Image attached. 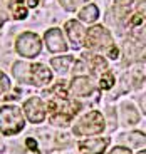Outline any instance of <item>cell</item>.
Returning a JSON list of instances; mask_svg holds the SVG:
<instances>
[{
	"label": "cell",
	"mask_w": 146,
	"mask_h": 154,
	"mask_svg": "<svg viewBox=\"0 0 146 154\" xmlns=\"http://www.w3.org/2000/svg\"><path fill=\"white\" fill-rule=\"evenodd\" d=\"M25 0H10L8 2V10L15 20H22L27 17V8H25Z\"/></svg>",
	"instance_id": "cell-14"
},
{
	"label": "cell",
	"mask_w": 146,
	"mask_h": 154,
	"mask_svg": "<svg viewBox=\"0 0 146 154\" xmlns=\"http://www.w3.org/2000/svg\"><path fill=\"white\" fill-rule=\"evenodd\" d=\"M12 74L19 82L30 85H46L52 81V74L44 64L15 62L12 67Z\"/></svg>",
	"instance_id": "cell-2"
},
{
	"label": "cell",
	"mask_w": 146,
	"mask_h": 154,
	"mask_svg": "<svg viewBox=\"0 0 146 154\" xmlns=\"http://www.w3.org/2000/svg\"><path fill=\"white\" fill-rule=\"evenodd\" d=\"M82 57H86V60H89V67H91V70L96 74L97 77L103 75L106 70H109L106 60H104L101 55H87L86 54V55H82Z\"/></svg>",
	"instance_id": "cell-13"
},
{
	"label": "cell",
	"mask_w": 146,
	"mask_h": 154,
	"mask_svg": "<svg viewBox=\"0 0 146 154\" xmlns=\"http://www.w3.org/2000/svg\"><path fill=\"white\" fill-rule=\"evenodd\" d=\"M24 111H25V116L29 117V121L34 124L42 122L44 117H46V109H44L42 100L39 99V97H30L29 100H25Z\"/></svg>",
	"instance_id": "cell-7"
},
{
	"label": "cell",
	"mask_w": 146,
	"mask_h": 154,
	"mask_svg": "<svg viewBox=\"0 0 146 154\" xmlns=\"http://www.w3.org/2000/svg\"><path fill=\"white\" fill-rule=\"evenodd\" d=\"M2 2H4V0H0V4H2Z\"/></svg>",
	"instance_id": "cell-30"
},
{
	"label": "cell",
	"mask_w": 146,
	"mask_h": 154,
	"mask_svg": "<svg viewBox=\"0 0 146 154\" xmlns=\"http://www.w3.org/2000/svg\"><path fill=\"white\" fill-rule=\"evenodd\" d=\"M109 154H131V151L128 147H123V146H116L114 149L111 151Z\"/></svg>",
	"instance_id": "cell-22"
},
{
	"label": "cell",
	"mask_w": 146,
	"mask_h": 154,
	"mask_svg": "<svg viewBox=\"0 0 146 154\" xmlns=\"http://www.w3.org/2000/svg\"><path fill=\"white\" fill-rule=\"evenodd\" d=\"M138 154H146V151H139V152Z\"/></svg>",
	"instance_id": "cell-29"
},
{
	"label": "cell",
	"mask_w": 146,
	"mask_h": 154,
	"mask_svg": "<svg viewBox=\"0 0 146 154\" xmlns=\"http://www.w3.org/2000/svg\"><path fill=\"white\" fill-rule=\"evenodd\" d=\"M109 139L108 137H96V139H86L79 143V151L82 154H103L108 147Z\"/></svg>",
	"instance_id": "cell-10"
},
{
	"label": "cell",
	"mask_w": 146,
	"mask_h": 154,
	"mask_svg": "<svg viewBox=\"0 0 146 154\" xmlns=\"http://www.w3.org/2000/svg\"><path fill=\"white\" fill-rule=\"evenodd\" d=\"M27 146L30 147L32 151H37V144H35V141H34L32 137H29V139H27Z\"/></svg>",
	"instance_id": "cell-24"
},
{
	"label": "cell",
	"mask_w": 146,
	"mask_h": 154,
	"mask_svg": "<svg viewBox=\"0 0 146 154\" xmlns=\"http://www.w3.org/2000/svg\"><path fill=\"white\" fill-rule=\"evenodd\" d=\"M124 55H126L128 60H141L146 55V45L141 42H136V40H128L124 44Z\"/></svg>",
	"instance_id": "cell-12"
},
{
	"label": "cell",
	"mask_w": 146,
	"mask_h": 154,
	"mask_svg": "<svg viewBox=\"0 0 146 154\" xmlns=\"http://www.w3.org/2000/svg\"><path fill=\"white\" fill-rule=\"evenodd\" d=\"M141 107H143V111L146 112V96L141 97Z\"/></svg>",
	"instance_id": "cell-28"
},
{
	"label": "cell",
	"mask_w": 146,
	"mask_h": 154,
	"mask_svg": "<svg viewBox=\"0 0 146 154\" xmlns=\"http://www.w3.org/2000/svg\"><path fill=\"white\" fill-rule=\"evenodd\" d=\"M121 117H123V122L126 126L136 124L139 121V114L133 104H123V107H121Z\"/></svg>",
	"instance_id": "cell-15"
},
{
	"label": "cell",
	"mask_w": 146,
	"mask_h": 154,
	"mask_svg": "<svg viewBox=\"0 0 146 154\" xmlns=\"http://www.w3.org/2000/svg\"><path fill=\"white\" fill-rule=\"evenodd\" d=\"M65 32H67L71 42H72V45L76 49H79L81 45L86 44V34L87 32L82 29V25L77 20H69V22L65 23Z\"/></svg>",
	"instance_id": "cell-9"
},
{
	"label": "cell",
	"mask_w": 146,
	"mask_h": 154,
	"mask_svg": "<svg viewBox=\"0 0 146 154\" xmlns=\"http://www.w3.org/2000/svg\"><path fill=\"white\" fill-rule=\"evenodd\" d=\"M74 62V59L71 57V55H65V57H56L50 60V64H52V67H54V70H57L59 74H65L67 70H69V66Z\"/></svg>",
	"instance_id": "cell-17"
},
{
	"label": "cell",
	"mask_w": 146,
	"mask_h": 154,
	"mask_svg": "<svg viewBox=\"0 0 146 154\" xmlns=\"http://www.w3.org/2000/svg\"><path fill=\"white\" fill-rule=\"evenodd\" d=\"M139 12H144L146 14V2H141V4H139Z\"/></svg>",
	"instance_id": "cell-27"
},
{
	"label": "cell",
	"mask_w": 146,
	"mask_h": 154,
	"mask_svg": "<svg viewBox=\"0 0 146 154\" xmlns=\"http://www.w3.org/2000/svg\"><path fill=\"white\" fill-rule=\"evenodd\" d=\"M25 126L24 114L15 106H5L0 109V132L5 136H12L20 132Z\"/></svg>",
	"instance_id": "cell-4"
},
{
	"label": "cell",
	"mask_w": 146,
	"mask_h": 154,
	"mask_svg": "<svg viewBox=\"0 0 146 154\" xmlns=\"http://www.w3.org/2000/svg\"><path fill=\"white\" fill-rule=\"evenodd\" d=\"M71 92L74 96H81V97H86V96H91V92L94 91V85H92V81L89 77H84V75H79V77H74L72 82H71Z\"/></svg>",
	"instance_id": "cell-11"
},
{
	"label": "cell",
	"mask_w": 146,
	"mask_h": 154,
	"mask_svg": "<svg viewBox=\"0 0 146 154\" xmlns=\"http://www.w3.org/2000/svg\"><path fill=\"white\" fill-rule=\"evenodd\" d=\"M42 0H25V4H27V7H30V8H34V7H37L39 4H40Z\"/></svg>",
	"instance_id": "cell-23"
},
{
	"label": "cell",
	"mask_w": 146,
	"mask_h": 154,
	"mask_svg": "<svg viewBox=\"0 0 146 154\" xmlns=\"http://www.w3.org/2000/svg\"><path fill=\"white\" fill-rule=\"evenodd\" d=\"M15 47H17V52L20 55H24V57H35L40 52V49H42V44H40V38H39L37 34L24 32L17 38Z\"/></svg>",
	"instance_id": "cell-6"
},
{
	"label": "cell",
	"mask_w": 146,
	"mask_h": 154,
	"mask_svg": "<svg viewBox=\"0 0 146 154\" xmlns=\"http://www.w3.org/2000/svg\"><path fill=\"white\" fill-rule=\"evenodd\" d=\"M59 2H61V5L65 8V10L74 12V10H77L79 5L84 4V2H87V0H59Z\"/></svg>",
	"instance_id": "cell-21"
},
{
	"label": "cell",
	"mask_w": 146,
	"mask_h": 154,
	"mask_svg": "<svg viewBox=\"0 0 146 154\" xmlns=\"http://www.w3.org/2000/svg\"><path fill=\"white\" fill-rule=\"evenodd\" d=\"M86 47L91 50H103L111 59H118L119 55V50L113 44V37L109 34V30L104 29L103 25H94L87 30V34H86Z\"/></svg>",
	"instance_id": "cell-3"
},
{
	"label": "cell",
	"mask_w": 146,
	"mask_h": 154,
	"mask_svg": "<svg viewBox=\"0 0 146 154\" xmlns=\"http://www.w3.org/2000/svg\"><path fill=\"white\" fill-rule=\"evenodd\" d=\"M138 35L143 38V40H146V25H143L141 29H139V32H138Z\"/></svg>",
	"instance_id": "cell-25"
},
{
	"label": "cell",
	"mask_w": 146,
	"mask_h": 154,
	"mask_svg": "<svg viewBox=\"0 0 146 154\" xmlns=\"http://www.w3.org/2000/svg\"><path fill=\"white\" fill-rule=\"evenodd\" d=\"M97 17H99V10H97V7L94 4L86 5V7L79 12V19H81L82 22L91 23V22H94V20H97Z\"/></svg>",
	"instance_id": "cell-16"
},
{
	"label": "cell",
	"mask_w": 146,
	"mask_h": 154,
	"mask_svg": "<svg viewBox=\"0 0 146 154\" xmlns=\"http://www.w3.org/2000/svg\"><path fill=\"white\" fill-rule=\"evenodd\" d=\"M10 91V79L0 70V99H5V94Z\"/></svg>",
	"instance_id": "cell-20"
},
{
	"label": "cell",
	"mask_w": 146,
	"mask_h": 154,
	"mask_svg": "<svg viewBox=\"0 0 146 154\" xmlns=\"http://www.w3.org/2000/svg\"><path fill=\"white\" fill-rule=\"evenodd\" d=\"M74 134L76 136H91V134H99L104 131V117L101 112L91 111L82 117L79 122L74 126Z\"/></svg>",
	"instance_id": "cell-5"
},
{
	"label": "cell",
	"mask_w": 146,
	"mask_h": 154,
	"mask_svg": "<svg viewBox=\"0 0 146 154\" xmlns=\"http://www.w3.org/2000/svg\"><path fill=\"white\" fill-rule=\"evenodd\" d=\"M46 44H47V49L50 52H65L67 49V44H65L64 37H62V32L61 29L57 27H52L46 32Z\"/></svg>",
	"instance_id": "cell-8"
},
{
	"label": "cell",
	"mask_w": 146,
	"mask_h": 154,
	"mask_svg": "<svg viewBox=\"0 0 146 154\" xmlns=\"http://www.w3.org/2000/svg\"><path fill=\"white\" fill-rule=\"evenodd\" d=\"M114 84V75H113L111 70H106L103 75H99V85L101 89H111Z\"/></svg>",
	"instance_id": "cell-19"
},
{
	"label": "cell",
	"mask_w": 146,
	"mask_h": 154,
	"mask_svg": "<svg viewBox=\"0 0 146 154\" xmlns=\"http://www.w3.org/2000/svg\"><path fill=\"white\" fill-rule=\"evenodd\" d=\"M5 20H7V17H5V14H2V12H0V27H2V25L5 23Z\"/></svg>",
	"instance_id": "cell-26"
},
{
	"label": "cell",
	"mask_w": 146,
	"mask_h": 154,
	"mask_svg": "<svg viewBox=\"0 0 146 154\" xmlns=\"http://www.w3.org/2000/svg\"><path fill=\"white\" fill-rule=\"evenodd\" d=\"M62 84L64 82H59L54 87L52 94H49V102H47V107H49V121L52 124H56V126H67L71 122V119L81 109L79 102L69 99V97L65 96V92L61 94Z\"/></svg>",
	"instance_id": "cell-1"
},
{
	"label": "cell",
	"mask_w": 146,
	"mask_h": 154,
	"mask_svg": "<svg viewBox=\"0 0 146 154\" xmlns=\"http://www.w3.org/2000/svg\"><path fill=\"white\" fill-rule=\"evenodd\" d=\"M124 139H126V143L129 144L131 147H139L146 143V136L139 131H135V132H131V134L124 136Z\"/></svg>",
	"instance_id": "cell-18"
}]
</instances>
